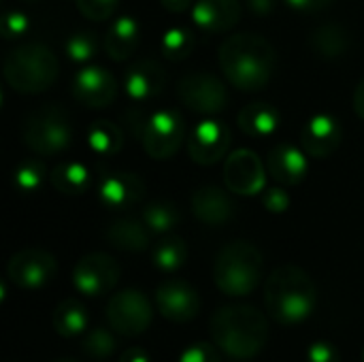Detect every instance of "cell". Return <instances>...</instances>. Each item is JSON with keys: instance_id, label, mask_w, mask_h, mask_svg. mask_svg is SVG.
<instances>
[{"instance_id": "cell-1", "label": "cell", "mask_w": 364, "mask_h": 362, "mask_svg": "<svg viewBox=\"0 0 364 362\" xmlns=\"http://www.w3.org/2000/svg\"><path fill=\"white\" fill-rule=\"evenodd\" d=\"M218 62L230 85L243 92H258L269 85L277 68V51L260 34L239 32L222 41Z\"/></svg>"}, {"instance_id": "cell-2", "label": "cell", "mask_w": 364, "mask_h": 362, "mask_svg": "<svg viewBox=\"0 0 364 362\" xmlns=\"http://www.w3.org/2000/svg\"><path fill=\"white\" fill-rule=\"evenodd\" d=\"M211 339L228 358L250 361L256 358L269 339L267 316L254 305H224L209 322Z\"/></svg>"}, {"instance_id": "cell-3", "label": "cell", "mask_w": 364, "mask_h": 362, "mask_svg": "<svg viewBox=\"0 0 364 362\" xmlns=\"http://www.w3.org/2000/svg\"><path fill=\"white\" fill-rule=\"evenodd\" d=\"M264 303L269 316L284 326L305 322L318 303V290L311 275L296 265L277 267L264 284Z\"/></svg>"}, {"instance_id": "cell-4", "label": "cell", "mask_w": 364, "mask_h": 362, "mask_svg": "<svg viewBox=\"0 0 364 362\" xmlns=\"http://www.w3.org/2000/svg\"><path fill=\"white\" fill-rule=\"evenodd\" d=\"M262 267V252L254 243L243 239L228 241L215 256L213 282L226 297H250L260 284Z\"/></svg>"}, {"instance_id": "cell-5", "label": "cell", "mask_w": 364, "mask_h": 362, "mask_svg": "<svg viewBox=\"0 0 364 362\" xmlns=\"http://www.w3.org/2000/svg\"><path fill=\"white\" fill-rule=\"evenodd\" d=\"M6 83L21 94H41L49 90L58 75L60 64L55 53L43 43H23L11 49L2 62Z\"/></svg>"}, {"instance_id": "cell-6", "label": "cell", "mask_w": 364, "mask_h": 362, "mask_svg": "<svg viewBox=\"0 0 364 362\" xmlns=\"http://www.w3.org/2000/svg\"><path fill=\"white\" fill-rule=\"evenodd\" d=\"M21 139L36 156H58L73 143V126L66 109L58 102L41 105L21 124Z\"/></svg>"}, {"instance_id": "cell-7", "label": "cell", "mask_w": 364, "mask_h": 362, "mask_svg": "<svg viewBox=\"0 0 364 362\" xmlns=\"http://www.w3.org/2000/svg\"><path fill=\"white\" fill-rule=\"evenodd\" d=\"M177 98L198 115H215L228 107L226 83L209 70H190L177 81Z\"/></svg>"}, {"instance_id": "cell-8", "label": "cell", "mask_w": 364, "mask_h": 362, "mask_svg": "<svg viewBox=\"0 0 364 362\" xmlns=\"http://www.w3.org/2000/svg\"><path fill=\"white\" fill-rule=\"evenodd\" d=\"M107 322L122 337H139L143 335L154 320L151 301L134 288L119 290L107 303Z\"/></svg>"}, {"instance_id": "cell-9", "label": "cell", "mask_w": 364, "mask_h": 362, "mask_svg": "<svg viewBox=\"0 0 364 362\" xmlns=\"http://www.w3.org/2000/svg\"><path fill=\"white\" fill-rule=\"evenodd\" d=\"M186 141V122L177 109H158L149 113L141 134L143 149L154 160L173 158Z\"/></svg>"}, {"instance_id": "cell-10", "label": "cell", "mask_w": 364, "mask_h": 362, "mask_svg": "<svg viewBox=\"0 0 364 362\" xmlns=\"http://www.w3.org/2000/svg\"><path fill=\"white\" fill-rule=\"evenodd\" d=\"M267 164L252 149H235L224 158V186L239 196H254L267 188Z\"/></svg>"}, {"instance_id": "cell-11", "label": "cell", "mask_w": 364, "mask_h": 362, "mask_svg": "<svg viewBox=\"0 0 364 362\" xmlns=\"http://www.w3.org/2000/svg\"><path fill=\"white\" fill-rule=\"evenodd\" d=\"M122 269L117 260L102 252L85 254L73 269V284L85 297L109 294L119 282Z\"/></svg>"}, {"instance_id": "cell-12", "label": "cell", "mask_w": 364, "mask_h": 362, "mask_svg": "<svg viewBox=\"0 0 364 362\" xmlns=\"http://www.w3.org/2000/svg\"><path fill=\"white\" fill-rule=\"evenodd\" d=\"M230 128L215 117H207L198 122L188 134V154L196 164L211 166L230 154Z\"/></svg>"}, {"instance_id": "cell-13", "label": "cell", "mask_w": 364, "mask_h": 362, "mask_svg": "<svg viewBox=\"0 0 364 362\" xmlns=\"http://www.w3.org/2000/svg\"><path fill=\"white\" fill-rule=\"evenodd\" d=\"M6 273L15 286L23 290H38L55 277L58 262L55 256L49 254L47 250L28 247L11 256L6 265Z\"/></svg>"}, {"instance_id": "cell-14", "label": "cell", "mask_w": 364, "mask_h": 362, "mask_svg": "<svg viewBox=\"0 0 364 362\" xmlns=\"http://www.w3.org/2000/svg\"><path fill=\"white\" fill-rule=\"evenodd\" d=\"M73 98L90 109L109 107L117 96V81L111 70L102 66H83L73 77Z\"/></svg>"}, {"instance_id": "cell-15", "label": "cell", "mask_w": 364, "mask_h": 362, "mask_svg": "<svg viewBox=\"0 0 364 362\" xmlns=\"http://www.w3.org/2000/svg\"><path fill=\"white\" fill-rule=\"evenodd\" d=\"M156 307L162 314V318L175 324H186L198 316L200 297L188 282L168 280L156 288Z\"/></svg>"}, {"instance_id": "cell-16", "label": "cell", "mask_w": 364, "mask_h": 362, "mask_svg": "<svg viewBox=\"0 0 364 362\" xmlns=\"http://www.w3.org/2000/svg\"><path fill=\"white\" fill-rule=\"evenodd\" d=\"M145 190L147 188L141 175L132 171H113L100 177L98 201L111 211L130 209L143 201Z\"/></svg>"}, {"instance_id": "cell-17", "label": "cell", "mask_w": 364, "mask_h": 362, "mask_svg": "<svg viewBox=\"0 0 364 362\" xmlns=\"http://www.w3.org/2000/svg\"><path fill=\"white\" fill-rule=\"evenodd\" d=\"M166 85V70L154 58H141L128 66L124 75V90L134 105H143L162 94Z\"/></svg>"}, {"instance_id": "cell-18", "label": "cell", "mask_w": 364, "mask_h": 362, "mask_svg": "<svg viewBox=\"0 0 364 362\" xmlns=\"http://www.w3.org/2000/svg\"><path fill=\"white\" fill-rule=\"evenodd\" d=\"M343 141V128L337 117L328 113H318L309 117L301 130V147L307 156L328 158L333 156Z\"/></svg>"}, {"instance_id": "cell-19", "label": "cell", "mask_w": 364, "mask_h": 362, "mask_svg": "<svg viewBox=\"0 0 364 362\" xmlns=\"http://www.w3.org/2000/svg\"><path fill=\"white\" fill-rule=\"evenodd\" d=\"M264 164H267L269 175L282 186L301 183L309 171L307 151L303 147H296V145L286 143V141H279L271 147Z\"/></svg>"}, {"instance_id": "cell-20", "label": "cell", "mask_w": 364, "mask_h": 362, "mask_svg": "<svg viewBox=\"0 0 364 362\" xmlns=\"http://www.w3.org/2000/svg\"><path fill=\"white\" fill-rule=\"evenodd\" d=\"M192 213L198 222L207 226H226L235 218V203L226 190L220 186L207 183L194 190L192 194Z\"/></svg>"}, {"instance_id": "cell-21", "label": "cell", "mask_w": 364, "mask_h": 362, "mask_svg": "<svg viewBox=\"0 0 364 362\" xmlns=\"http://www.w3.org/2000/svg\"><path fill=\"white\" fill-rule=\"evenodd\" d=\"M194 23L211 34L226 32L235 28L241 19V2L239 0H196L192 4Z\"/></svg>"}, {"instance_id": "cell-22", "label": "cell", "mask_w": 364, "mask_h": 362, "mask_svg": "<svg viewBox=\"0 0 364 362\" xmlns=\"http://www.w3.org/2000/svg\"><path fill=\"white\" fill-rule=\"evenodd\" d=\"M139 43H141V26H139L136 17L122 15L109 26L105 41H102V47L111 60L124 62L136 53Z\"/></svg>"}, {"instance_id": "cell-23", "label": "cell", "mask_w": 364, "mask_h": 362, "mask_svg": "<svg viewBox=\"0 0 364 362\" xmlns=\"http://www.w3.org/2000/svg\"><path fill=\"white\" fill-rule=\"evenodd\" d=\"M105 239L109 245L122 252H145L151 243V230L143 220L136 218H119L113 220L105 228Z\"/></svg>"}, {"instance_id": "cell-24", "label": "cell", "mask_w": 364, "mask_h": 362, "mask_svg": "<svg viewBox=\"0 0 364 362\" xmlns=\"http://www.w3.org/2000/svg\"><path fill=\"white\" fill-rule=\"evenodd\" d=\"M311 51L324 60H337L343 58L350 47H352V34L350 30L339 23V21H326L320 23L318 28L311 30L309 38H307Z\"/></svg>"}, {"instance_id": "cell-25", "label": "cell", "mask_w": 364, "mask_h": 362, "mask_svg": "<svg viewBox=\"0 0 364 362\" xmlns=\"http://www.w3.org/2000/svg\"><path fill=\"white\" fill-rule=\"evenodd\" d=\"M239 128L252 139H269L279 128V111L269 102H247L237 115Z\"/></svg>"}, {"instance_id": "cell-26", "label": "cell", "mask_w": 364, "mask_h": 362, "mask_svg": "<svg viewBox=\"0 0 364 362\" xmlns=\"http://www.w3.org/2000/svg\"><path fill=\"white\" fill-rule=\"evenodd\" d=\"M49 181L58 192L68 194V196H79V194L87 192L92 175L83 162L68 160V162H60L53 166V171L49 173Z\"/></svg>"}, {"instance_id": "cell-27", "label": "cell", "mask_w": 364, "mask_h": 362, "mask_svg": "<svg viewBox=\"0 0 364 362\" xmlns=\"http://www.w3.org/2000/svg\"><path fill=\"white\" fill-rule=\"evenodd\" d=\"M87 322H90V314H87V307L77 301V299H66L62 301L55 312H53V318H51V324H53V331L68 339V337H79L85 333L87 329Z\"/></svg>"}, {"instance_id": "cell-28", "label": "cell", "mask_w": 364, "mask_h": 362, "mask_svg": "<svg viewBox=\"0 0 364 362\" xmlns=\"http://www.w3.org/2000/svg\"><path fill=\"white\" fill-rule=\"evenodd\" d=\"M124 145V134L111 119H96L87 128V147L96 156H115Z\"/></svg>"}, {"instance_id": "cell-29", "label": "cell", "mask_w": 364, "mask_h": 362, "mask_svg": "<svg viewBox=\"0 0 364 362\" xmlns=\"http://www.w3.org/2000/svg\"><path fill=\"white\" fill-rule=\"evenodd\" d=\"M141 220L147 224V228L156 235H166L181 222V211L171 201H151L143 207Z\"/></svg>"}, {"instance_id": "cell-30", "label": "cell", "mask_w": 364, "mask_h": 362, "mask_svg": "<svg viewBox=\"0 0 364 362\" xmlns=\"http://www.w3.org/2000/svg\"><path fill=\"white\" fill-rule=\"evenodd\" d=\"M151 260L154 265L162 271V273H175L179 271L186 260H188V245L183 243V239L171 235L160 239L154 250H151Z\"/></svg>"}, {"instance_id": "cell-31", "label": "cell", "mask_w": 364, "mask_h": 362, "mask_svg": "<svg viewBox=\"0 0 364 362\" xmlns=\"http://www.w3.org/2000/svg\"><path fill=\"white\" fill-rule=\"evenodd\" d=\"M194 45H196V36H194L192 28L173 26V28L164 30V34L160 38V53L171 62H181V60L190 58V53L194 51Z\"/></svg>"}, {"instance_id": "cell-32", "label": "cell", "mask_w": 364, "mask_h": 362, "mask_svg": "<svg viewBox=\"0 0 364 362\" xmlns=\"http://www.w3.org/2000/svg\"><path fill=\"white\" fill-rule=\"evenodd\" d=\"M117 333L111 329H94L90 333H85L81 348L85 352V356H90L92 361H107L115 354L117 350Z\"/></svg>"}, {"instance_id": "cell-33", "label": "cell", "mask_w": 364, "mask_h": 362, "mask_svg": "<svg viewBox=\"0 0 364 362\" xmlns=\"http://www.w3.org/2000/svg\"><path fill=\"white\" fill-rule=\"evenodd\" d=\"M45 177H47V171H45L43 162L41 160H34V158H28V160H23L15 169L13 183H15V188L21 194H34L45 183Z\"/></svg>"}, {"instance_id": "cell-34", "label": "cell", "mask_w": 364, "mask_h": 362, "mask_svg": "<svg viewBox=\"0 0 364 362\" xmlns=\"http://www.w3.org/2000/svg\"><path fill=\"white\" fill-rule=\"evenodd\" d=\"M64 49H66V55L73 62L83 64V62H87V60H92L96 55V51H98V38L92 32H75L73 36H68Z\"/></svg>"}, {"instance_id": "cell-35", "label": "cell", "mask_w": 364, "mask_h": 362, "mask_svg": "<svg viewBox=\"0 0 364 362\" xmlns=\"http://www.w3.org/2000/svg\"><path fill=\"white\" fill-rule=\"evenodd\" d=\"M75 2L79 13L90 21H105L115 13L119 0H75Z\"/></svg>"}, {"instance_id": "cell-36", "label": "cell", "mask_w": 364, "mask_h": 362, "mask_svg": "<svg viewBox=\"0 0 364 362\" xmlns=\"http://www.w3.org/2000/svg\"><path fill=\"white\" fill-rule=\"evenodd\" d=\"M179 362H222V356H220V348L215 344L198 341L183 350V354L179 356Z\"/></svg>"}, {"instance_id": "cell-37", "label": "cell", "mask_w": 364, "mask_h": 362, "mask_svg": "<svg viewBox=\"0 0 364 362\" xmlns=\"http://www.w3.org/2000/svg\"><path fill=\"white\" fill-rule=\"evenodd\" d=\"M290 203L292 201H290V194H288L286 186L277 183V186L264 188L262 205L267 207V211H271V213H284V211H288Z\"/></svg>"}, {"instance_id": "cell-38", "label": "cell", "mask_w": 364, "mask_h": 362, "mask_svg": "<svg viewBox=\"0 0 364 362\" xmlns=\"http://www.w3.org/2000/svg\"><path fill=\"white\" fill-rule=\"evenodd\" d=\"M28 28H30V21L21 11H11L2 19V34H4L6 41L23 36L28 32Z\"/></svg>"}, {"instance_id": "cell-39", "label": "cell", "mask_w": 364, "mask_h": 362, "mask_svg": "<svg viewBox=\"0 0 364 362\" xmlns=\"http://www.w3.org/2000/svg\"><path fill=\"white\" fill-rule=\"evenodd\" d=\"M307 362H341V354L328 341H316L307 350Z\"/></svg>"}, {"instance_id": "cell-40", "label": "cell", "mask_w": 364, "mask_h": 362, "mask_svg": "<svg viewBox=\"0 0 364 362\" xmlns=\"http://www.w3.org/2000/svg\"><path fill=\"white\" fill-rule=\"evenodd\" d=\"M290 9H296V11H307V13H318V11H324L328 9L335 0H284Z\"/></svg>"}, {"instance_id": "cell-41", "label": "cell", "mask_w": 364, "mask_h": 362, "mask_svg": "<svg viewBox=\"0 0 364 362\" xmlns=\"http://www.w3.org/2000/svg\"><path fill=\"white\" fill-rule=\"evenodd\" d=\"M352 105H354L356 115H358V117L364 122V77L358 81V85H356V90H354Z\"/></svg>"}, {"instance_id": "cell-42", "label": "cell", "mask_w": 364, "mask_h": 362, "mask_svg": "<svg viewBox=\"0 0 364 362\" xmlns=\"http://www.w3.org/2000/svg\"><path fill=\"white\" fill-rule=\"evenodd\" d=\"M117 362H151V358H149V354H147L145 350H141V348H130V350H126V352L119 356V361Z\"/></svg>"}, {"instance_id": "cell-43", "label": "cell", "mask_w": 364, "mask_h": 362, "mask_svg": "<svg viewBox=\"0 0 364 362\" xmlns=\"http://www.w3.org/2000/svg\"><path fill=\"white\" fill-rule=\"evenodd\" d=\"M160 4L171 13H183L194 4V0H160Z\"/></svg>"}, {"instance_id": "cell-44", "label": "cell", "mask_w": 364, "mask_h": 362, "mask_svg": "<svg viewBox=\"0 0 364 362\" xmlns=\"http://www.w3.org/2000/svg\"><path fill=\"white\" fill-rule=\"evenodd\" d=\"M247 4L252 6V11L260 15H269L275 9V0H247Z\"/></svg>"}, {"instance_id": "cell-45", "label": "cell", "mask_w": 364, "mask_h": 362, "mask_svg": "<svg viewBox=\"0 0 364 362\" xmlns=\"http://www.w3.org/2000/svg\"><path fill=\"white\" fill-rule=\"evenodd\" d=\"M55 362H77V361H73V358H58Z\"/></svg>"}, {"instance_id": "cell-46", "label": "cell", "mask_w": 364, "mask_h": 362, "mask_svg": "<svg viewBox=\"0 0 364 362\" xmlns=\"http://www.w3.org/2000/svg\"><path fill=\"white\" fill-rule=\"evenodd\" d=\"M363 362H364V350H363Z\"/></svg>"}, {"instance_id": "cell-47", "label": "cell", "mask_w": 364, "mask_h": 362, "mask_svg": "<svg viewBox=\"0 0 364 362\" xmlns=\"http://www.w3.org/2000/svg\"><path fill=\"white\" fill-rule=\"evenodd\" d=\"M26 2H32V0H26Z\"/></svg>"}]
</instances>
